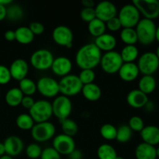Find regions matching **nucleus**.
<instances>
[{"mask_svg":"<svg viewBox=\"0 0 159 159\" xmlns=\"http://www.w3.org/2000/svg\"><path fill=\"white\" fill-rule=\"evenodd\" d=\"M102 54V51L94 43H86L78 50L75 54V63L81 70H93L99 65Z\"/></svg>","mask_w":159,"mask_h":159,"instance_id":"obj_1","label":"nucleus"},{"mask_svg":"<svg viewBox=\"0 0 159 159\" xmlns=\"http://www.w3.org/2000/svg\"><path fill=\"white\" fill-rule=\"evenodd\" d=\"M157 26L155 21L148 19H141L134 28L138 40L144 46H149L155 41V33Z\"/></svg>","mask_w":159,"mask_h":159,"instance_id":"obj_2","label":"nucleus"},{"mask_svg":"<svg viewBox=\"0 0 159 159\" xmlns=\"http://www.w3.org/2000/svg\"><path fill=\"white\" fill-rule=\"evenodd\" d=\"M117 17L122 28H135L141 20V13L133 3H130L121 7Z\"/></svg>","mask_w":159,"mask_h":159,"instance_id":"obj_3","label":"nucleus"},{"mask_svg":"<svg viewBox=\"0 0 159 159\" xmlns=\"http://www.w3.org/2000/svg\"><path fill=\"white\" fill-rule=\"evenodd\" d=\"M58 84L61 95L68 98L77 96L82 92L83 87V85L79 80V76L75 74H69L61 78Z\"/></svg>","mask_w":159,"mask_h":159,"instance_id":"obj_4","label":"nucleus"},{"mask_svg":"<svg viewBox=\"0 0 159 159\" xmlns=\"http://www.w3.org/2000/svg\"><path fill=\"white\" fill-rule=\"evenodd\" d=\"M29 114L35 124L48 122L53 116L51 102L45 99L35 101L34 106L29 110Z\"/></svg>","mask_w":159,"mask_h":159,"instance_id":"obj_5","label":"nucleus"},{"mask_svg":"<svg viewBox=\"0 0 159 159\" xmlns=\"http://www.w3.org/2000/svg\"><path fill=\"white\" fill-rule=\"evenodd\" d=\"M54 60V54L51 51L41 48L34 51L30 56V62L34 68L38 71H47L51 69Z\"/></svg>","mask_w":159,"mask_h":159,"instance_id":"obj_6","label":"nucleus"},{"mask_svg":"<svg viewBox=\"0 0 159 159\" xmlns=\"http://www.w3.org/2000/svg\"><path fill=\"white\" fill-rule=\"evenodd\" d=\"M137 65L143 75H153L159 69V60L155 52L148 51L139 56Z\"/></svg>","mask_w":159,"mask_h":159,"instance_id":"obj_7","label":"nucleus"},{"mask_svg":"<svg viewBox=\"0 0 159 159\" xmlns=\"http://www.w3.org/2000/svg\"><path fill=\"white\" fill-rule=\"evenodd\" d=\"M123 64L124 61L121 58L120 53L117 51H112L102 54L99 65L104 72L107 74L113 75L119 71Z\"/></svg>","mask_w":159,"mask_h":159,"instance_id":"obj_8","label":"nucleus"},{"mask_svg":"<svg viewBox=\"0 0 159 159\" xmlns=\"http://www.w3.org/2000/svg\"><path fill=\"white\" fill-rule=\"evenodd\" d=\"M55 134V126L50 121L35 124L31 129V136L36 142L48 141L54 138Z\"/></svg>","mask_w":159,"mask_h":159,"instance_id":"obj_9","label":"nucleus"},{"mask_svg":"<svg viewBox=\"0 0 159 159\" xmlns=\"http://www.w3.org/2000/svg\"><path fill=\"white\" fill-rule=\"evenodd\" d=\"M51 105L53 115L60 121L68 119L72 112V102L71 99L62 95L54 98Z\"/></svg>","mask_w":159,"mask_h":159,"instance_id":"obj_10","label":"nucleus"},{"mask_svg":"<svg viewBox=\"0 0 159 159\" xmlns=\"http://www.w3.org/2000/svg\"><path fill=\"white\" fill-rule=\"evenodd\" d=\"M36 84L37 91L45 98H55L60 93L58 82L51 77H41Z\"/></svg>","mask_w":159,"mask_h":159,"instance_id":"obj_11","label":"nucleus"},{"mask_svg":"<svg viewBox=\"0 0 159 159\" xmlns=\"http://www.w3.org/2000/svg\"><path fill=\"white\" fill-rule=\"evenodd\" d=\"M138 9L141 16L144 19L155 20L159 14V2L158 0H134L132 2Z\"/></svg>","mask_w":159,"mask_h":159,"instance_id":"obj_12","label":"nucleus"},{"mask_svg":"<svg viewBox=\"0 0 159 159\" xmlns=\"http://www.w3.org/2000/svg\"><path fill=\"white\" fill-rule=\"evenodd\" d=\"M52 148L61 155H69L75 150V141L72 137L65 134H60L54 136L52 141Z\"/></svg>","mask_w":159,"mask_h":159,"instance_id":"obj_13","label":"nucleus"},{"mask_svg":"<svg viewBox=\"0 0 159 159\" xmlns=\"http://www.w3.org/2000/svg\"><path fill=\"white\" fill-rule=\"evenodd\" d=\"M52 39L59 46L71 48L72 47L74 35L69 27L65 25H59L53 30Z\"/></svg>","mask_w":159,"mask_h":159,"instance_id":"obj_14","label":"nucleus"},{"mask_svg":"<svg viewBox=\"0 0 159 159\" xmlns=\"http://www.w3.org/2000/svg\"><path fill=\"white\" fill-rule=\"evenodd\" d=\"M96 18L107 23L111 19L117 16V8L113 2L109 1H102L95 6Z\"/></svg>","mask_w":159,"mask_h":159,"instance_id":"obj_15","label":"nucleus"},{"mask_svg":"<svg viewBox=\"0 0 159 159\" xmlns=\"http://www.w3.org/2000/svg\"><path fill=\"white\" fill-rule=\"evenodd\" d=\"M51 69L54 75L63 78L71 74L72 70V62L65 56H59L54 58Z\"/></svg>","mask_w":159,"mask_h":159,"instance_id":"obj_16","label":"nucleus"},{"mask_svg":"<svg viewBox=\"0 0 159 159\" xmlns=\"http://www.w3.org/2000/svg\"><path fill=\"white\" fill-rule=\"evenodd\" d=\"M3 144L6 151V155L12 158L20 155L24 148L23 140L16 135L8 137L3 142Z\"/></svg>","mask_w":159,"mask_h":159,"instance_id":"obj_17","label":"nucleus"},{"mask_svg":"<svg viewBox=\"0 0 159 159\" xmlns=\"http://www.w3.org/2000/svg\"><path fill=\"white\" fill-rule=\"evenodd\" d=\"M9 68L12 79L19 82L26 78L29 72V65L26 61L22 58L14 60Z\"/></svg>","mask_w":159,"mask_h":159,"instance_id":"obj_18","label":"nucleus"},{"mask_svg":"<svg viewBox=\"0 0 159 159\" xmlns=\"http://www.w3.org/2000/svg\"><path fill=\"white\" fill-rule=\"evenodd\" d=\"M119 77L125 82H132L136 80L140 75L136 63H124L118 71Z\"/></svg>","mask_w":159,"mask_h":159,"instance_id":"obj_19","label":"nucleus"},{"mask_svg":"<svg viewBox=\"0 0 159 159\" xmlns=\"http://www.w3.org/2000/svg\"><path fill=\"white\" fill-rule=\"evenodd\" d=\"M126 99L127 104L134 109L144 108L146 103L149 101L148 96L140 91L138 89L129 92Z\"/></svg>","mask_w":159,"mask_h":159,"instance_id":"obj_20","label":"nucleus"},{"mask_svg":"<svg viewBox=\"0 0 159 159\" xmlns=\"http://www.w3.org/2000/svg\"><path fill=\"white\" fill-rule=\"evenodd\" d=\"M94 44L104 53L114 51L117 44L116 39L113 34L105 33L102 35L96 37L95 39Z\"/></svg>","mask_w":159,"mask_h":159,"instance_id":"obj_21","label":"nucleus"},{"mask_svg":"<svg viewBox=\"0 0 159 159\" xmlns=\"http://www.w3.org/2000/svg\"><path fill=\"white\" fill-rule=\"evenodd\" d=\"M143 142L152 146L159 145V127L155 125H148L140 132Z\"/></svg>","mask_w":159,"mask_h":159,"instance_id":"obj_22","label":"nucleus"},{"mask_svg":"<svg viewBox=\"0 0 159 159\" xmlns=\"http://www.w3.org/2000/svg\"><path fill=\"white\" fill-rule=\"evenodd\" d=\"M136 159H157L156 148L141 142L135 148Z\"/></svg>","mask_w":159,"mask_h":159,"instance_id":"obj_23","label":"nucleus"},{"mask_svg":"<svg viewBox=\"0 0 159 159\" xmlns=\"http://www.w3.org/2000/svg\"><path fill=\"white\" fill-rule=\"evenodd\" d=\"M81 93L84 98L90 102H96L102 96V90L100 87L95 83L83 85Z\"/></svg>","mask_w":159,"mask_h":159,"instance_id":"obj_24","label":"nucleus"},{"mask_svg":"<svg viewBox=\"0 0 159 159\" xmlns=\"http://www.w3.org/2000/svg\"><path fill=\"white\" fill-rule=\"evenodd\" d=\"M157 81L153 75H143L138 81V89L148 96L155 91Z\"/></svg>","mask_w":159,"mask_h":159,"instance_id":"obj_25","label":"nucleus"},{"mask_svg":"<svg viewBox=\"0 0 159 159\" xmlns=\"http://www.w3.org/2000/svg\"><path fill=\"white\" fill-rule=\"evenodd\" d=\"M15 34L16 40L20 44L23 45L32 43L35 37L28 26H20L15 30Z\"/></svg>","mask_w":159,"mask_h":159,"instance_id":"obj_26","label":"nucleus"},{"mask_svg":"<svg viewBox=\"0 0 159 159\" xmlns=\"http://www.w3.org/2000/svg\"><path fill=\"white\" fill-rule=\"evenodd\" d=\"M23 96L20 89L14 87L8 90L5 96V100L6 104L10 107H16L21 104Z\"/></svg>","mask_w":159,"mask_h":159,"instance_id":"obj_27","label":"nucleus"},{"mask_svg":"<svg viewBox=\"0 0 159 159\" xmlns=\"http://www.w3.org/2000/svg\"><path fill=\"white\" fill-rule=\"evenodd\" d=\"M120 54L124 63H133L139 57V51L136 45H125Z\"/></svg>","mask_w":159,"mask_h":159,"instance_id":"obj_28","label":"nucleus"},{"mask_svg":"<svg viewBox=\"0 0 159 159\" xmlns=\"http://www.w3.org/2000/svg\"><path fill=\"white\" fill-rule=\"evenodd\" d=\"M107 30V26L106 23H104L102 20L96 18L88 23V31L94 37H98L99 36L102 35L106 33Z\"/></svg>","mask_w":159,"mask_h":159,"instance_id":"obj_29","label":"nucleus"},{"mask_svg":"<svg viewBox=\"0 0 159 159\" xmlns=\"http://www.w3.org/2000/svg\"><path fill=\"white\" fill-rule=\"evenodd\" d=\"M120 38L125 45H136L138 42L134 28H123L120 33Z\"/></svg>","mask_w":159,"mask_h":159,"instance_id":"obj_30","label":"nucleus"},{"mask_svg":"<svg viewBox=\"0 0 159 159\" xmlns=\"http://www.w3.org/2000/svg\"><path fill=\"white\" fill-rule=\"evenodd\" d=\"M19 89L23 96H32L37 92V84L34 80L28 78H25L19 82Z\"/></svg>","mask_w":159,"mask_h":159,"instance_id":"obj_31","label":"nucleus"},{"mask_svg":"<svg viewBox=\"0 0 159 159\" xmlns=\"http://www.w3.org/2000/svg\"><path fill=\"white\" fill-rule=\"evenodd\" d=\"M97 156L99 159H116L117 153L111 144H102L98 148Z\"/></svg>","mask_w":159,"mask_h":159,"instance_id":"obj_32","label":"nucleus"},{"mask_svg":"<svg viewBox=\"0 0 159 159\" xmlns=\"http://www.w3.org/2000/svg\"><path fill=\"white\" fill-rule=\"evenodd\" d=\"M16 124L17 127L22 130H31L35 124L30 115L27 113H21L16 120Z\"/></svg>","mask_w":159,"mask_h":159,"instance_id":"obj_33","label":"nucleus"},{"mask_svg":"<svg viewBox=\"0 0 159 159\" xmlns=\"http://www.w3.org/2000/svg\"><path fill=\"white\" fill-rule=\"evenodd\" d=\"M24 16L23 8L16 4H12L7 8L6 18L11 21H18Z\"/></svg>","mask_w":159,"mask_h":159,"instance_id":"obj_34","label":"nucleus"},{"mask_svg":"<svg viewBox=\"0 0 159 159\" xmlns=\"http://www.w3.org/2000/svg\"><path fill=\"white\" fill-rule=\"evenodd\" d=\"M61 129L63 130V134L68 136L72 137V138L77 134L79 127L75 121L68 118V119L61 121Z\"/></svg>","mask_w":159,"mask_h":159,"instance_id":"obj_35","label":"nucleus"},{"mask_svg":"<svg viewBox=\"0 0 159 159\" xmlns=\"http://www.w3.org/2000/svg\"><path fill=\"white\" fill-rule=\"evenodd\" d=\"M117 128L111 124H105L101 127L100 135L103 139L107 141L116 140Z\"/></svg>","mask_w":159,"mask_h":159,"instance_id":"obj_36","label":"nucleus"},{"mask_svg":"<svg viewBox=\"0 0 159 159\" xmlns=\"http://www.w3.org/2000/svg\"><path fill=\"white\" fill-rule=\"evenodd\" d=\"M132 131L128 125H121L117 128L116 140L120 143L125 144L128 142L132 137Z\"/></svg>","mask_w":159,"mask_h":159,"instance_id":"obj_37","label":"nucleus"},{"mask_svg":"<svg viewBox=\"0 0 159 159\" xmlns=\"http://www.w3.org/2000/svg\"><path fill=\"white\" fill-rule=\"evenodd\" d=\"M79 80L82 83V85H88V84L94 83L96 79V73L92 69L81 70L79 75Z\"/></svg>","mask_w":159,"mask_h":159,"instance_id":"obj_38","label":"nucleus"},{"mask_svg":"<svg viewBox=\"0 0 159 159\" xmlns=\"http://www.w3.org/2000/svg\"><path fill=\"white\" fill-rule=\"evenodd\" d=\"M42 148L37 143L30 144L26 148V155L30 159H38L42 154Z\"/></svg>","mask_w":159,"mask_h":159,"instance_id":"obj_39","label":"nucleus"},{"mask_svg":"<svg viewBox=\"0 0 159 159\" xmlns=\"http://www.w3.org/2000/svg\"><path fill=\"white\" fill-rule=\"evenodd\" d=\"M128 127L132 131L141 132L145 126L142 118L139 116H133L130 118L128 122Z\"/></svg>","mask_w":159,"mask_h":159,"instance_id":"obj_40","label":"nucleus"},{"mask_svg":"<svg viewBox=\"0 0 159 159\" xmlns=\"http://www.w3.org/2000/svg\"><path fill=\"white\" fill-rule=\"evenodd\" d=\"M80 17L84 22L90 23L96 18V12L94 8H83L80 12Z\"/></svg>","mask_w":159,"mask_h":159,"instance_id":"obj_41","label":"nucleus"},{"mask_svg":"<svg viewBox=\"0 0 159 159\" xmlns=\"http://www.w3.org/2000/svg\"><path fill=\"white\" fill-rule=\"evenodd\" d=\"M40 159H61V155L54 150L52 147H48L43 149Z\"/></svg>","mask_w":159,"mask_h":159,"instance_id":"obj_42","label":"nucleus"},{"mask_svg":"<svg viewBox=\"0 0 159 159\" xmlns=\"http://www.w3.org/2000/svg\"><path fill=\"white\" fill-rule=\"evenodd\" d=\"M12 79L9 68L5 65H0V85H4L9 83Z\"/></svg>","mask_w":159,"mask_h":159,"instance_id":"obj_43","label":"nucleus"},{"mask_svg":"<svg viewBox=\"0 0 159 159\" xmlns=\"http://www.w3.org/2000/svg\"><path fill=\"white\" fill-rule=\"evenodd\" d=\"M106 26H107V29H108L111 32H116L122 28V25L117 16L107 21L106 23Z\"/></svg>","mask_w":159,"mask_h":159,"instance_id":"obj_44","label":"nucleus"},{"mask_svg":"<svg viewBox=\"0 0 159 159\" xmlns=\"http://www.w3.org/2000/svg\"><path fill=\"white\" fill-rule=\"evenodd\" d=\"M28 27L30 28V30L34 34V36L40 35V34H43L45 30L43 23H40V22H32Z\"/></svg>","mask_w":159,"mask_h":159,"instance_id":"obj_45","label":"nucleus"},{"mask_svg":"<svg viewBox=\"0 0 159 159\" xmlns=\"http://www.w3.org/2000/svg\"><path fill=\"white\" fill-rule=\"evenodd\" d=\"M34 102H35V100H34V98H33L32 96H24L23 99H22V102L20 105H21L23 108L30 110L31 109V107L34 106Z\"/></svg>","mask_w":159,"mask_h":159,"instance_id":"obj_46","label":"nucleus"},{"mask_svg":"<svg viewBox=\"0 0 159 159\" xmlns=\"http://www.w3.org/2000/svg\"><path fill=\"white\" fill-rule=\"evenodd\" d=\"M4 37L7 41H13L16 40V34H15V30H9L6 31L4 34Z\"/></svg>","mask_w":159,"mask_h":159,"instance_id":"obj_47","label":"nucleus"},{"mask_svg":"<svg viewBox=\"0 0 159 159\" xmlns=\"http://www.w3.org/2000/svg\"><path fill=\"white\" fill-rule=\"evenodd\" d=\"M68 157H69V159H82V158H83V155H82L81 151L75 149V150L73 151V152L68 155Z\"/></svg>","mask_w":159,"mask_h":159,"instance_id":"obj_48","label":"nucleus"},{"mask_svg":"<svg viewBox=\"0 0 159 159\" xmlns=\"http://www.w3.org/2000/svg\"><path fill=\"white\" fill-rule=\"evenodd\" d=\"M144 109H145V110L147 112H148V113H152L153 111H155V108H156V107H155V102H152V101H150L149 100L148 102L146 103V105L144 106Z\"/></svg>","mask_w":159,"mask_h":159,"instance_id":"obj_49","label":"nucleus"},{"mask_svg":"<svg viewBox=\"0 0 159 159\" xmlns=\"http://www.w3.org/2000/svg\"><path fill=\"white\" fill-rule=\"evenodd\" d=\"M6 13H7V7L0 5V21H2L6 18Z\"/></svg>","mask_w":159,"mask_h":159,"instance_id":"obj_50","label":"nucleus"},{"mask_svg":"<svg viewBox=\"0 0 159 159\" xmlns=\"http://www.w3.org/2000/svg\"><path fill=\"white\" fill-rule=\"evenodd\" d=\"M82 6L84 8H94L95 2L93 0H82Z\"/></svg>","mask_w":159,"mask_h":159,"instance_id":"obj_51","label":"nucleus"},{"mask_svg":"<svg viewBox=\"0 0 159 159\" xmlns=\"http://www.w3.org/2000/svg\"><path fill=\"white\" fill-rule=\"evenodd\" d=\"M12 0H0V5L1 6H7L9 5L12 4Z\"/></svg>","mask_w":159,"mask_h":159,"instance_id":"obj_52","label":"nucleus"},{"mask_svg":"<svg viewBox=\"0 0 159 159\" xmlns=\"http://www.w3.org/2000/svg\"><path fill=\"white\" fill-rule=\"evenodd\" d=\"M6 155V151H5V147L3 143L0 142V157Z\"/></svg>","mask_w":159,"mask_h":159,"instance_id":"obj_53","label":"nucleus"},{"mask_svg":"<svg viewBox=\"0 0 159 159\" xmlns=\"http://www.w3.org/2000/svg\"><path fill=\"white\" fill-rule=\"evenodd\" d=\"M155 40L159 43V25L156 28V33H155Z\"/></svg>","mask_w":159,"mask_h":159,"instance_id":"obj_54","label":"nucleus"},{"mask_svg":"<svg viewBox=\"0 0 159 159\" xmlns=\"http://www.w3.org/2000/svg\"><path fill=\"white\" fill-rule=\"evenodd\" d=\"M0 159H13V158L11 156H9V155H3V156L0 157Z\"/></svg>","mask_w":159,"mask_h":159,"instance_id":"obj_55","label":"nucleus"},{"mask_svg":"<svg viewBox=\"0 0 159 159\" xmlns=\"http://www.w3.org/2000/svg\"><path fill=\"white\" fill-rule=\"evenodd\" d=\"M155 54L157 55V57H158V60H159V45L158 46V48H156V51H155Z\"/></svg>","mask_w":159,"mask_h":159,"instance_id":"obj_56","label":"nucleus"},{"mask_svg":"<svg viewBox=\"0 0 159 159\" xmlns=\"http://www.w3.org/2000/svg\"><path fill=\"white\" fill-rule=\"evenodd\" d=\"M156 153H157V158H159V145L158 148H156Z\"/></svg>","mask_w":159,"mask_h":159,"instance_id":"obj_57","label":"nucleus"},{"mask_svg":"<svg viewBox=\"0 0 159 159\" xmlns=\"http://www.w3.org/2000/svg\"><path fill=\"white\" fill-rule=\"evenodd\" d=\"M116 159H124V158H123V157H121V156H118V155H117V157H116Z\"/></svg>","mask_w":159,"mask_h":159,"instance_id":"obj_58","label":"nucleus"},{"mask_svg":"<svg viewBox=\"0 0 159 159\" xmlns=\"http://www.w3.org/2000/svg\"><path fill=\"white\" fill-rule=\"evenodd\" d=\"M158 20H159V14H158Z\"/></svg>","mask_w":159,"mask_h":159,"instance_id":"obj_59","label":"nucleus"},{"mask_svg":"<svg viewBox=\"0 0 159 159\" xmlns=\"http://www.w3.org/2000/svg\"><path fill=\"white\" fill-rule=\"evenodd\" d=\"M0 97H1V95H0Z\"/></svg>","mask_w":159,"mask_h":159,"instance_id":"obj_60","label":"nucleus"},{"mask_svg":"<svg viewBox=\"0 0 159 159\" xmlns=\"http://www.w3.org/2000/svg\"><path fill=\"white\" fill-rule=\"evenodd\" d=\"M158 2H159V1H158Z\"/></svg>","mask_w":159,"mask_h":159,"instance_id":"obj_61","label":"nucleus"}]
</instances>
